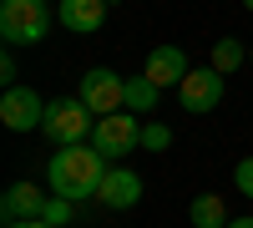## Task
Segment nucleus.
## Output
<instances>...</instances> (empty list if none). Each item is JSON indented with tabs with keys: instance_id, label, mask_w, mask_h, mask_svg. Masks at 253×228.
<instances>
[{
	"instance_id": "1",
	"label": "nucleus",
	"mask_w": 253,
	"mask_h": 228,
	"mask_svg": "<svg viewBox=\"0 0 253 228\" xmlns=\"http://www.w3.org/2000/svg\"><path fill=\"white\" fill-rule=\"evenodd\" d=\"M101 178H107V157H101L91 142H71V147H56V157L46 162V182L56 198H96Z\"/></svg>"
},
{
	"instance_id": "2",
	"label": "nucleus",
	"mask_w": 253,
	"mask_h": 228,
	"mask_svg": "<svg viewBox=\"0 0 253 228\" xmlns=\"http://www.w3.org/2000/svg\"><path fill=\"white\" fill-rule=\"evenodd\" d=\"M51 31V5L41 0H0V36L5 46H41Z\"/></svg>"
},
{
	"instance_id": "3",
	"label": "nucleus",
	"mask_w": 253,
	"mask_h": 228,
	"mask_svg": "<svg viewBox=\"0 0 253 228\" xmlns=\"http://www.w3.org/2000/svg\"><path fill=\"white\" fill-rule=\"evenodd\" d=\"M41 132H46L56 147H71V142H86L96 132V112L86 107L81 96H61L46 107V122H41Z\"/></svg>"
},
{
	"instance_id": "4",
	"label": "nucleus",
	"mask_w": 253,
	"mask_h": 228,
	"mask_svg": "<svg viewBox=\"0 0 253 228\" xmlns=\"http://www.w3.org/2000/svg\"><path fill=\"white\" fill-rule=\"evenodd\" d=\"M91 147L101 157H126L132 147H142V122L137 112H112V117H96V132H91Z\"/></svg>"
},
{
	"instance_id": "5",
	"label": "nucleus",
	"mask_w": 253,
	"mask_h": 228,
	"mask_svg": "<svg viewBox=\"0 0 253 228\" xmlns=\"http://www.w3.org/2000/svg\"><path fill=\"white\" fill-rule=\"evenodd\" d=\"M96 117H112V112H126V76H117L112 66H91L81 76V91H76Z\"/></svg>"
},
{
	"instance_id": "6",
	"label": "nucleus",
	"mask_w": 253,
	"mask_h": 228,
	"mask_svg": "<svg viewBox=\"0 0 253 228\" xmlns=\"http://www.w3.org/2000/svg\"><path fill=\"white\" fill-rule=\"evenodd\" d=\"M46 107H51V101L41 96V91H31V87H5V96H0V122H5L10 132H41Z\"/></svg>"
},
{
	"instance_id": "7",
	"label": "nucleus",
	"mask_w": 253,
	"mask_h": 228,
	"mask_svg": "<svg viewBox=\"0 0 253 228\" xmlns=\"http://www.w3.org/2000/svg\"><path fill=\"white\" fill-rule=\"evenodd\" d=\"M177 101L193 117L198 112H213L218 101H223V71L218 66H193V71L182 76V87H177Z\"/></svg>"
},
{
	"instance_id": "8",
	"label": "nucleus",
	"mask_w": 253,
	"mask_h": 228,
	"mask_svg": "<svg viewBox=\"0 0 253 228\" xmlns=\"http://www.w3.org/2000/svg\"><path fill=\"white\" fill-rule=\"evenodd\" d=\"M96 203L112 208V213L137 208V203H142V178L132 168H107V178H101V188H96Z\"/></svg>"
},
{
	"instance_id": "9",
	"label": "nucleus",
	"mask_w": 253,
	"mask_h": 228,
	"mask_svg": "<svg viewBox=\"0 0 253 228\" xmlns=\"http://www.w3.org/2000/svg\"><path fill=\"white\" fill-rule=\"evenodd\" d=\"M56 20L71 36H96L107 20V0H56Z\"/></svg>"
},
{
	"instance_id": "10",
	"label": "nucleus",
	"mask_w": 253,
	"mask_h": 228,
	"mask_svg": "<svg viewBox=\"0 0 253 228\" xmlns=\"http://www.w3.org/2000/svg\"><path fill=\"white\" fill-rule=\"evenodd\" d=\"M142 71H147V76H152L157 87L167 91V87H182V76L193 71V66H187L182 46H152V51H147V66H142Z\"/></svg>"
},
{
	"instance_id": "11",
	"label": "nucleus",
	"mask_w": 253,
	"mask_h": 228,
	"mask_svg": "<svg viewBox=\"0 0 253 228\" xmlns=\"http://www.w3.org/2000/svg\"><path fill=\"white\" fill-rule=\"evenodd\" d=\"M0 213H5V223L41 218V213H46V193H41L36 182H10V188H5V198H0Z\"/></svg>"
},
{
	"instance_id": "12",
	"label": "nucleus",
	"mask_w": 253,
	"mask_h": 228,
	"mask_svg": "<svg viewBox=\"0 0 253 228\" xmlns=\"http://www.w3.org/2000/svg\"><path fill=\"white\" fill-rule=\"evenodd\" d=\"M187 218H193V228H228L233 218H228V203L218 193H198L193 203H187Z\"/></svg>"
},
{
	"instance_id": "13",
	"label": "nucleus",
	"mask_w": 253,
	"mask_h": 228,
	"mask_svg": "<svg viewBox=\"0 0 253 228\" xmlns=\"http://www.w3.org/2000/svg\"><path fill=\"white\" fill-rule=\"evenodd\" d=\"M157 96H162V87L152 76H126V112H137V117H152L157 112Z\"/></svg>"
},
{
	"instance_id": "14",
	"label": "nucleus",
	"mask_w": 253,
	"mask_h": 228,
	"mask_svg": "<svg viewBox=\"0 0 253 228\" xmlns=\"http://www.w3.org/2000/svg\"><path fill=\"white\" fill-rule=\"evenodd\" d=\"M243 61H253V51H243V41L238 36H223V41H213V61H208V66H218L223 76H233Z\"/></svg>"
},
{
	"instance_id": "15",
	"label": "nucleus",
	"mask_w": 253,
	"mask_h": 228,
	"mask_svg": "<svg viewBox=\"0 0 253 228\" xmlns=\"http://www.w3.org/2000/svg\"><path fill=\"white\" fill-rule=\"evenodd\" d=\"M172 147V127L167 122H147L142 127V152H167Z\"/></svg>"
},
{
	"instance_id": "16",
	"label": "nucleus",
	"mask_w": 253,
	"mask_h": 228,
	"mask_svg": "<svg viewBox=\"0 0 253 228\" xmlns=\"http://www.w3.org/2000/svg\"><path fill=\"white\" fill-rule=\"evenodd\" d=\"M71 208H76L71 198H56V193H51V198H46V213H41V218H46L51 228H66V223H71Z\"/></svg>"
},
{
	"instance_id": "17",
	"label": "nucleus",
	"mask_w": 253,
	"mask_h": 228,
	"mask_svg": "<svg viewBox=\"0 0 253 228\" xmlns=\"http://www.w3.org/2000/svg\"><path fill=\"white\" fill-rule=\"evenodd\" d=\"M233 182H238V193H243V198H253V157H243L238 168H233Z\"/></svg>"
},
{
	"instance_id": "18",
	"label": "nucleus",
	"mask_w": 253,
	"mask_h": 228,
	"mask_svg": "<svg viewBox=\"0 0 253 228\" xmlns=\"http://www.w3.org/2000/svg\"><path fill=\"white\" fill-rule=\"evenodd\" d=\"M15 76H20V66H15V56L5 51V56H0V81H5V87H20Z\"/></svg>"
},
{
	"instance_id": "19",
	"label": "nucleus",
	"mask_w": 253,
	"mask_h": 228,
	"mask_svg": "<svg viewBox=\"0 0 253 228\" xmlns=\"http://www.w3.org/2000/svg\"><path fill=\"white\" fill-rule=\"evenodd\" d=\"M5 228H51L46 218H26V223H5Z\"/></svg>"
},
{
	"instance_id": "20",
	"label": "nucleus",
	"mask_w": 253,
	"mask_h": 228,
	"mask_svg": "<svg viewBox=\"0 0 253 228\" xmlns=\"http://www.w3.org/2000/svg\"><path fill=\"white\" fill-rule=\"evenodd\" d=\"M228 228H253V218H233V223H228Z\"/></svg>"
},
{
	"instance_id": "21",
	"label": "nucleus",
	"mask_w": 253,
	"mask_h": 228,
	"mask_svg": "<svg viewBox=\"0 0 253 228\" xmlns=\"http://www.w3.org/2000/svg\"><path fill=\"white\" fill-rule=\"evenodd\" d=\"M243 10H253V0H243Z\"/></svg>"
},
{
	"instance_id": "22",
	"label": "nucleus",
	"mask_w": 253,
	"mask_h": 228,
	"mask_svg": "<svg viewBox=\"0 0 253 228\" xmlns=\"http://www.w3.org/2000/svg\"><path fill=\"white\" fill-rule=\"evenodd\" d=\"M107 5H122V0H107Z\"/></svg>"
},
{
	"instance_id": "23",
	"label": "nucleus",
	"mask_w": 253,
	"mask_h": 228,
	"mask_svg": "<svg viewBox=\"0 0 253 228\" xmlns=\"http://www.w3.org/2000/svg\"><path fill=\"white\" fill-rule=\"evenodd\" d=\"M41 5H51V0H41Z\"/></svg>"
}]
</instances>
